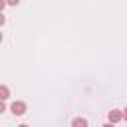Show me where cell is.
<instances>
[{"instance_id": "cell-1", "label": "cell", "mask_w": 127, "mask_h": 127, "mask_svg": "<svg viewBox=\"0 0 127 127\" xmlns=\"http://www.w3.org/2000/svg\"><path fill=\"white\" fill-rule=\"evenodd\" d=\"M10 111H12L14 115H18V117H20V115H24V113H26V103H24V101H14V103L10 105Z\"/></svg>"}, {"instance_id": "cell-5", "label": "cell", "mask_w": 127, "mask_h": 127, "mask_svg": "<svg viewBox=\"0 0 127 127\" xmlns=\"http://www.w3.org/2000/svg\"><path fill=\"white\" fill-rule=\"evenodd\" d=\"M6 2H8L10 6H18V4H20V0H6Z\"/></svg>"}, {"instance_id": "cell-6", "label": "cell", "mask_w": 127, "mask_h": 127, "mask_svg": "<svg viewBox=\"0 0 127 127\" xmlns=\"http://www.w3.org/2000/svg\"><path fill=\"white\" fill-rule=\"evenodd\" d=\"M123 119H125V121H127V107H125V109H123Z\"/></svg>"}, {"instance_id": "cell-3", "label": "cell", "mask_w": 127, "mask_h": 127, "mask_svg": "<svg viewBox=\"0 0 127 127\" xmlns=\"http://www.w3.org/2000/svg\"><path fill=\"white\" fill-rule=\"evenodd\" d=\"M71 125H73V127H85V125H87V121H85L83 117H75V119L71 121Z\"/></svg>"}, {"instance_id": "cell-2", "label": "cell", "mask_w": 127, "mask_h": 127, "mask_svg": "<svg viewBox=\"0 0 127 127\" xmlns=\"http://www.w3.org/2000/svg\"><path fill=\"white\" fill-rule=\"evenodd\" d=\"M123 119V111H119V109H111L109 111V121L111 123H119Z\"/></svg>"}, {"instance_id": "cell-4", "label": "cell", "mask_w": 127, "mask_h": 127, "mask_svg": "<svg viewBox=\"0 0 127 127\" xmlns=\"http://www.w3.org/2000/svg\"><path fill=\"white\" fill-rule=\"evenodd\" d=\"M10 97V91H8V87L6 85H0V99L4 101V99H8Z\"/></svg>"}]
</instances>
